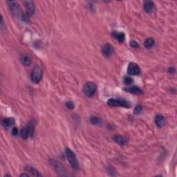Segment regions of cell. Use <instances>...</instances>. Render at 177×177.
I'll return each instance as SVG.
<instances>
[{
  "label": "cell",
  "mask_w": 177,
  "mask_h": 177,
  "mask_svg": "<svg viewBox=\"0 0 177 177\" xmlns=\"http://www.w3.org/2000/svg\"><path fill=\"white\" fill-rule=\"evenodd\" d=\"M9 8H10V11L12 13V15L15 16H18L19 14V4L17 1H7Z\"/></svg>",
  "instance_id": "ba28073f"
},
{
  "label": "cell",
  "mask_w": 177,
  "mask_h": 177,
  "mask_svg": "<svg viewBox=\"0 0 177 177\" xmlns=\"http://www.w3.org/2000/svg\"><path fill=\"white\" fill-rule=\"evenodd\" d=\"M168 72L170 74H175V69H174V68H173V67H170V68L169 69Z\"/></svg>",
  "instance_id": "4316f807"
},
{
  "label": "cell",
  "mask_w": 177,
  "mask_h": 177,
  "mask_svg": "<svg viewBox=\"0 0 177 177\" xmlns=\"http://www.w3.org/2000/svg\"><path fill=\"white\" fill-rule=\"evenodd\" d=\"M125 90L127 92L130 93V94H143V91L140 89L139 87H136V86H134V87H128V88H126Z\"/></svg>",
  "instance_id": "2e32d148"
},
{
  "label": "cell",
  "mask_w": 177,
  "mask_h": 177,
  "mask_svg": "<svg viewBox=\"0 0 177 177\" xmlns=\"http://www.w3.org/2000/svg\"><path fill=\"white\" fill-rule=\"evenodd\" d=\"M24 170L27 171V172L30 173L31 174L34 176H42V174L38 171V170H37L35 168H34V167H31V166H26V167H25Z\"/></svg>",
  "instance_id": "9a60e30c"
},
{
  "label": "cell",
  "mask_w": 177,
  "mask_h": 177,
  "mask_svg": "<svg viewBox=\"0 0 177 177\" xmlns=\"http://www.w3.org/2000/svg\"><path fill=\"white\" fill-rule=\"evenodd\" d=\"M30 176V175L28 174H22L20 175V176Z\"/></svg>",
  "instance_id": "83f0119b"
},
{
  "label": "cell",
  "mask_w": 177,
  "mask_h": 177,
  "mask_svg": "<svg viewBox=\"0 0 177 177\" xmlns=\"http://www.w3.org/2000/svg\"><path fill=\"white\" fill-rule=\"evenodd\" d=\"M43 72L41 67L40 66L36 65L32 70L31 74V81L35 84L39 83L41 80L42 79Z\"/></svg>",
  "instance_id": "3957f363"
},
{
  "label": "cell",
  "mask_w": 177,
  "mask_h": 177,
  "mask_svg": "<svg viewBox=\"0 0 177 177\" xmlns=\"http://www.w3.org/2000/svg\"><path fill=\"white\" fill-rule=\"evenodd\" d=\"M65 152L67 159L69 160V163L71 166V167H73L74 169H79V163H78L77 158H76V154H75L74 151L69 148H66Z\"/></svg>",
  "instance_id": "7a4b0ae2"
},
{
  "label": "cell",
  "mask_w": 177,
  "mask_h": 177,
  "mask_svg": "<svg viewBox=\"0 0 177 177\" xmlns=\"http://www.w3.org/2000/svg\"><path fill=\"white\" fill-rule=\"evenodd\" d=\"M155 123L156 124V125H157L158 127H162L165 125V118H164L163 115H156V117H155Z\"/></svg>",
  "instance_id": "5bb4252c"
},
{
  "label": "cell",
  "mask_w": 177,
  "mask_h": 177,
  "mask_svg": "<svg viewBox=\"0 0 177 177\" xmlns=\"http://www.w3.org/2000/svg\"><path fill=\"white\" fill-rule=\"evenodd\" d=\"M90 122L93 125H98L100 123V119L99 118L96 117V116H92L90 118Z\"/></svg>",
  "instance_id": "ffe728a7"
},
{
  "label": "cell",
  "mask_w": 177,
  "mask_h": 177,
  "mask_svg": "<svg viewBox=\"0 0 177 177\" xmlns=\"http://www.w3.org/2000/svg\"><path fill=\"white\" fill-rule=\"evenodd\" d=\"M130 46L132 47V48H138L139 47V44L137 42L134 41V40H132V41L130 42Z\"/></svg>",
  "instance_id": "d4e9b609"
},
{
  "label": "cell",
  "mask_w": 177,
  "mask_h": 177,
  "mask_svg": "<svg viewBox=\"0 0 177 177\" xmlns=\"http://www.w3.org/2000/svg\"><path fill=\"white\" fill-rule=\"evenodd\" d=\"M66 107H67L69 109H74L75 107L74 103L72 101H69L67 103H66Z\"/></svg>",
  "instance_id": "603a6c76"
},
{
  "label": "cell",
  "mask_w": 177,
  "mask_h": 177,
  "mask_svg": "<svg viewBox=\"0 0 177 177\" xmlns=\"http://www.w3.org/2000/svg\"><path fill=\"white\" fill-rule=\"evenodd\" d=\"M142 109H143V107H142V106L140 105H138L134 108V113L135 114H139L140 113L142 112Z\"/></svg>",
  "instance_id": "44dd1931"
},
{
  "label": "cell",
  "mask_w": 177,
  "mask_h": 177,
  "mask_svg": "<svg viewBox=\"0 0 177 177\" xmlns=\"http://www.w3.org/2000/svg\"><path fill=\"white\" fill-rule=\"evenodd\" d=\"M134 80L130 77H125V79H124V83L126 85H131V83H133Z\"/></svg>",
  "instance_id": "7402d4cb"
},
{
  "label": "cell",
  "mask_w": 177,
  "mask_h": 177,
  "mask_svg": "<svg viewBox=\"0 0 177 177\" xmlns=\"http://www.w3.org/2000/svg\"><path fill=\"white\" fill-rule=\"evenodd\" d=\"M83 91L85 96L89 98H92L96 94V91H97V86L93 82H89L84 86Z\"/></svg>",
  "instance_id": "277c9868"
},
{
  "label": "cell",
  "mask_w": 177,
  "mask_h": 177,
  "mask_svg": "<svg viewBox=\"0 0 177 177\" xmlns=\"http://www.w3.org/2000/svg\"><path fill=\"white\" fill-rule=\"evenodd\" d=\"M15 123V120L13 118H7L3 120V124L5 127H11Z\"/></svg>",
  "instance_id": "e0dca14e"
},
{
  "label": "cell",
  "mask_w": 177,
  "mask_h": 177,
  "mask_svg": "<svg viewBox=\"0 0 177 177\" xmlns=\"http://www.w3.org/2000/svg\"><path fill=\"white\" fill-rule=\"evenodd\" d=\"M12 134L13 136H17L18 134V129L17 127H14L12 130Z\"/></svg>",
  "instance_id": "484cf974"
},
{
  "label": "cell",
  "mask_w": 177,
  "mask_h": 177,
  "mask_svg": "<svg viewBox=\"0 0 177 177\" xmlns=\"http://www.w3.org/2000/svg\"><path fill=\"white\" fill-rule=\"evenodd\" d=\"M112 35L115 39H116L120 43H123L125 40V35L123 32H118V31H113L112 33Z\"/></svg>",
  "instance_id": "30bf717a"
},
{
  "label": "cell",
  "mask_w": 177,
  "mask_h": 177,
  "mask_svg": "<svg viewBox=\"0 0 177 177\" xmlns=\"http://www.w3.org/2000/svg\"><path fill=\"white\" fill-rule=\"evenodd\" d=\"M113 139L116 143H118L120 145H125L127 143V138L123 136H120V135H116V136H114Z\"/></svg>",
  "instance_id": "7c38bea8"
},
{
  "label": "cell",
  "mask_w": 177,
  "mask_h": 177,
  "mask_svg": "<svg viewBox=\"0 0 177 177\" xmlns=\"http://www.w3.org/2000/svg\"><path fill=\"white\" fill-rule=\"evenodd\" d=\"M108 173L109 174V175H111V176H116V170H115V169L112 167H109L108 168Z\"/></svg>",
  "instance_id": "cb8c5ba5"
},
{
  "label": "cell",
  "mask_w": 177,
  "mask_h": 177,
  "mask_svg": "<svg viewBox=\"0 0 177 177\" xmlns=\"http://www.w3.org/2000/svg\"><path fill=\"white\" fill-rule=\"evenodd\" d=\"M154 43H155L154 40L151 37H149L145 40V44H145V47H146V48L151 49V47L154 45Z\"/></svg>",
  "instance_id": "ac0fdd59"
},
{
  "label": "cell",
  "mask_w": 177,
  "mask_h": 177,
  "mask_svg": "<svg viewBox=\"0 0 177 177\" xmlns=\"http://www.w3.org/2000/svg\"><path fill=\"white\" fill-rule=\"evenodd\" d=\"M102 53L105 57L106 58H108L110 57V56H112L113 53H114V47H112V44H110L107 43L103 45V47H102Z\"/></svg>",
  "instance_id": "52a82bcc"
},
{
  "label": "cell",
  "mask_w": 177,
  "mask_h": 177,
  "mask_svg": "<svg viewBox=\"0 0 177 177\" xmlns=\"http://www.w3.org/2000/svg\"><path fill=\"white\" fill-rule=\"evenodd\" d=\"M107 105L110 107H124V108H130L131 107V103L124 99L110 98L107 101Z\"/></svg>",
  "instance_id": "6da1fadb"
},
{
  "label": "cell",
  "mask_w": 177,
  "mask_h": 177,
  "mask_svg": "<svg viewBox=\"0 0 177 177\" xmlns=\"http://www.w3.org/2000/svg\"><path fill=\"white\" fill-rule=\"evenodd\" d=\"M24 6L26 7L27 13L28 15H32L34 14L35 12V3L33 1H26L24 2Z\"/></svg>",
  "instance_id": "9c48e42d"
},
{
  "label": "cell",
  "mask_w": 177,
  "mask_h": 177,
  "mask_svg": "<svg viewBox=\"0 0 177 177\" xmlns=\"http://www.w3.org/2000/svg\"><path fill=\"white\" fill-rule=\"evenodd\" d=\"M21 136L23 139H26L29 136V132H28V127H25L22 129L21 131Z\"/></svg>",
  "instance_id": "d6986e66"
},
{
  "label": "cell",
  "mask_w": 177,
  "mask_h": 177,
  "mask_svg": "<svg viewBox=\"0 0 177 177\" xmlns=\"http://www.w3.org/2000/svg\"><path fill=\"white\" fill-rule=\"evenodd\" d=\"M127 73L131 76H138L140 74V67L136 63H129L127 68Z\"/></svg>",
  "instance_id": "8992f818"
},
{
  "label": "cell",
  "mask_w": 177,
  "mask_h": 177,
  "mask_svg": "<svg viewBox=\"0 0 177 177\" xmlns=\"http://www.w3.org/2000/svg\"><path fill=\"white\" fill-rule=\"evenodd\" d=\"M155 7L154 3L152 1H145L143 5V8L146 12H151L154 10Z\"/></svg>",
  "instance_id": "8fae6325"
},
{
  "label": "cell",
  "mask_w": 177,
  "mask_h": 177,
  "mask_svg": "<svg viewBox=\"0 0 177 177\" xmlns=\"http://www.w3.org/2000/svg\"><path fill=\"white\" fill-rule=\"evenodd\" d=\"M20 61H21V63L24 66H25V67H29V66L31 65L32 62L31 58L28 55H23V56H22L21 58H20Z\"/></svg>",
  "instance_id": "4fadbf2b"
},
{
  "label": "cell",
  "mask_w": 177,
  "mask_h": 177,
  "mask_svg": "<svg viewBox=\"0 0 177 177\" xmlns=\"http://www.w3.org/2000/svg\"><path fill=\"white\" fill-rule=\"evenodd\" d=\"M50 163L51 165H52V167H53L55 170L56 171V172L58 173L60 175H61V176H65L66 171L62 164H61L59 163V162L53 159L50 160Z\"/></svg>",
  "instance_id": "5b68a950"
}]
</instances>
